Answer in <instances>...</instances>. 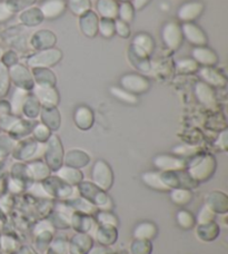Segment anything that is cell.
I'll return each mask as SVG.
<instances>
[{
    "mask_svg": "<svg viewBox=\"0 0 228 254\" xmlns=\"http://www.w3.org/2000/svg\"><path fill=\"white\" fill-rule=\"evenodd\" d=\"M216 170V160L213 155L195 156L188 165V175L195 182H205L212 178Z\"/></svg>",
    "mask_w": 228,
    "mask_h": 254,
    "instance_id": "cell-1",
    "label": "cell"
},
{
    "mask_svg": "<svg viewBox=\"0 0 228 254\" xmlns=\"http://www.w3.org/2000/svg\"><path fill=\"white\" fill-rule=\"evenodd\" d=\"M46 164L48 165L50 171L57 172L62 166L65 151H63L60 137L56 134H52L49 139L45 144L44 151Z\"/></svg>",
    "mask_w": 228,
    "mask_h": 254,
    "instance_id": "cell-2",
    "label": "cell"
},
{
    "mask_svg": "<svg viewBox=\"0 0 228 254\" xmlns=\"http://www.w3.org/2000/svg\"><path fill=\"white\" fill-rule=\"evenodd\" d=\"M62 60V52L58 48H50L37 52L27 60V65L30 68H50L56 66Z\"/></svg>",
    "mask_w": 228,
    "mask_h": 254,
    "instance_id": "cell-3",
    "label": "cell"
},
{
    "mask_svg": "<svg viewBox=\"0 0 228 254\" xmlns=\"http://www.w3.org/2000/svg\"><path fill=\"white\" fill-rule=\"evenodd\" d=\"M91 178L96 187L106 192L114 184V173L111 165L106 161L98 160L95 162L91 171Z\"/></svg>",
    "mask_w": 228,
    "mask_h": 254,
    "instance_id": "cell-4",
    "label": "cell"
},
{
    "mask_svg": "<svg viewBox=\"0 0 228 254\" xmlns=\"http://www.w3.org/2000/svg\"><path fill=\"white\" fill-rule=\"evenodd\" d=\"M79 190L85 199H87L91 204H96L103 208V210H109L111 207V198L105 193V190L96 187L94 183L81 182L78 184Z\"/></svg>",
    "mask_w": 228,
    "mask_h": 254,
    "instance_id": "cell-5",
    "label": "cell"
},
{
    "mask_svg": "<svg viewBox=\"0 0 228 254\" xmlns=\"http://www.w3.org/2000/svg\"><path fill=\"white\" fill-rule=\"evenodd\" d=\"M10 80L16 85L17 88H21L24 90H33L35 87V81L31 75V71L25 65L17 63L16 65L8 68Z\"/></svg>",
    "mask_w": 228,
    "mask_h": 254,
    "instance_id": "cell-6",
    "label": "cell"
},
{
    "mask_svg": "<svg viewBox=\"0 0 228 254\" xmlns=\"http://www.w3.org/2000/svg\"><path fill=\"white\" fill-rule=\"evenodd\" d=\"M162 38L165 46L172 52L178 51L184 43L181 27L176 21H168L162 29Z\"/></svg>",
    "mask_w": 228,
    "mask_h": 254,
    "instance_id": "cell-7",
    "label": "cell"
},
{
    "mask_svg": "<svg viewBox=\"0 0 228 254\" xmlns=\"http://www.w3.org/2000/svg\"><path fill=\"white\" fill-rule=\"evenodd\" d=\"M120 87L134 95H140L148 92L150 81L145 76L135 72H129L120 77Z\"/></svg>",
    "mask_w": 228,
    "mask_h": 254,
    "instance_id": "cell-8",
    "label": "cell"
},
{
    "mask_svg": "<svg viewBox=\"0 0 228 254\" xmlns=\"http://www.w3.org/2000/svg\"><path fill=\"white\" fill-rule=\"evenodd\" d=\"M45 143H38L34 138H26L20 140L12 149V155L18 161H29L37 157L40 153V147Z\"/></svg>",
    "mask_w": 228,
    "mask_h": 254,
    "instance_id": "cell-9",
    "label": "cell"
},
{
    "mask_svg": "<svg viewBox=\"0 0 228 254\" xmlns=\"http://www.w3.org/2000/svg\"><path fill=\"white\" fill-rule=\"evenodd\" d=\"M43 187L50 197L67 198L72 194V189L69 184L63 182L59 178H54V176H49L46 179Z\"/></svg>",
    "mask_w": 228,
    "mask_h": 254,
    "instance_id": "cell-10",
    "label": "cell"
},
{
    "mask_svg": "<svg viewBox=\"0 0 228 254\" xmlns=\"http://www.w3.org/2000/svg\"><path fill=\"white\" fill-rule=\"evenodd\" d=\"M181 31L184 38L195 47L207 46L208 37L205 31L194 22H184L181 26Z\"/></svg>",
    "mask_w": 228,
    "mask_h": 254,
    "instance_id": "cell-11",
    "label": "cell"
},
{
    "mask_svg": "<svg viewBox=\"0 0 228 254\" xmlns=\"http://www.w3.org/2000/svg\"><path fill=\"white\" fill-rule=\"evenodd\" d=\"M129 51L141 57H148L155 51L154 38L149 34L138 33L133 38V43L129 46Z\"/></svg>",
    "mask_w": 228,
    "mask_h": 254,
    "instance_id": "cell-12",
    "label": "cell"
},
{
    "mask_svg": "<svg viewBox=\"0 0 228 254\" xmlns=\"http://www.w3.org/2000/svg\"><path fill=\"white\" fill-rule=\"evenodd\" d=\"M57 44V36L54 31L49 29H42L36 31L30 38V46L35 51H46V49L54 48Z\"/></svg>",
    "mask_w": 228,
    "mask_h": 254,
    "instance_id": "cell-13",
    "label": "cell"
},
{
    "mask_svg": "<svg viewBox=\"0 0 228 254\" xmlns=\"http://www.w3.org/2000/svg\"><path fill=\"white\" fill-rule=\"evenodd\" d=\"M153 162L154 165L163 172L182 171L187 166V162L184 158L172 155H165V154L155 156Z\"/></svg>",
    "mask_w": 228,
    "mask_h": 254,
    "instance_id": "cell-14",
    "label": "cell"
},
{
    "mask_svg": "<svg viewBox=\"0 0 228 254\" xmlns=\"http://www.w3.org/2000/svg\"><path fill=\"white\" fill-rule=\"evenodd\" d=\"M98 22L99 17L97 12L91 9L78 17L79 29L88 38H94L98 35Z\"/></svg>",
    "mask_w": 228,
    "mask_h": 254,
    "instance_id": "cell-15",
    "label": "cell"
},
{
    "mask_svg": "<svg viewBox=\"0 0 228 254\" xmlns=\"http://www.w3.org/2000/svg\"><path fill=\"white\" fill-rule=\"evenodd\" d=\"M205 4L202 1H187L182 3L177 10V17L182 22H193L204 12Z\"/></svg>",
    "mask_w": 228,
    "mask_h": 254,
    "instance_id": "cell-16",
    "label": "cell"
},
{
    "mask_svg": "<svg viewBox=\"0 0 228 254\" xmlns=\"http://www.w3.org/2000/svg\"><path fill=\"white\" fill-rule=\"evenodd\" d=\"M44 19L54 20L61 17L67 10L66 0H46L39 7Z\"/></svg>",
    "mask_w": 228,
    "mask_h": 254,
    "instance_id": "cell-17",
    "label": "cell"
},
{
    "mask_svg": "<svg viewBox=\"0 0 228 254\" xmlns=\"http://www.w3.org/2000/svg\"><path fill=\"white\" fill-rule=\"evenodd\" d=\"M191 58L203 67H213L218 63L217 54L207 46L194 47L191 49Z\"/></svg>",
    "mask_w": 228,
    "mask_h": 254,
    "instance_id": "cell-18",
    "label": "cell"
},
{
    "mask_svg": "<svg viewBox=\"0 0 228 254\" xmlns=\"http://www.w3.org/2000/svg\"><path fill=\"white\" fill-rule=\"evenodd\" d=\"M33 92L34 96H36L42 105L57 106L60 101V96L56 87H44V86L35 85Z\"/></svg>",
    "mask_w": 228,
    "mask_h": 254,
    "instance_id": "cell-19",
    "label": "cell"
},
{
    "mask_svg": "<svg viewBox=\"0 0 228 254\" xmlns=\"http://www.w3.org/2000/svg\"><path fill=\"white\" fill-rule=\"evenodd\" d=\"M39 116L43 124L47 126L50 130H57L61 125L60 112L58 111L57 106L42 105Z\"/></svg>",
    "mask_w": 228,
    "mask_h": 254,
    "instance_id": "cell-20",
    "label": "cell"
},
{
    "mask_svg": "<svg viewBox=\"0 0 228 254\" xmlns=\"http://www.w3.org/2000/svg\"><path fill=\"white\" fill-rule=\"evenodd\" d=\"M74 121L79 129L88 130L95 123V114L89 106L80 105L75 110Z\"/></svg>",
    "mask_w": 228,
    "mask_h": 254,
    "instance_id": "cell-21",
    "label": "cell"
},
{
    "mask_svg": "<svg viewBox=\"0 0 228 254\" xmlns=\"http://www.w3.org/2000/svg\"><path fill=\"white\" fill-rule=\"evenodd\" d=\"M198 74L204 83L212 86V87L223 88L227 85V79L224 75L213 67H202L198 69Z\"/></svg>",
    "mask_w": 228,
    "mask_h": 254,
    "instance_id": "cell-22",
    "label": "cell"
},
{
    "mask_svg": "<svg viewBox=\"0 0 228 254\" xmlns=\"http://www.w3.org/2000/svg\"><path fill=\"white\" fill-rule=\"evenodd\" d=\"M31 75L36 86H44V87H56L57 77L50 68H31Z\"/></svg>",
    "mask_w": 228,
    "mask_h": 254,
    "instance_id": "cell-23",
    "label": "cell"
},
{
    "mask_svg": "<svg viewBox=\"0 0 228 254\" xmlns=\"http://www.w3.org/2000/svg\"><path fill=\"white\" fill-rule=\"evenodd\" d=\"M195 95L198 101L207 107H214L216 105V95L212 86L204 81H198L195 85Z\"/></svg>",
    "mask_w": 228,
    "mask_h": 254,
    "instance_id": "cell-24",
    "label": "cell"
},
{
    "mask_svg": "<svg viewBox=\"0 0 228 254\" xmlns=\"http://www.w3.org/2000/svg\"><path fill=\"white\" fill-rule=\"evenodd\" d=\"M44 16L39 7H30L19 13V21L26 27H37L44 21Z\"/></svg>",
    "mask_w": 228,
    "mask_h": 254,
    "instance_id": "cell-25",
    "label": "cell"
},
{
    "mask_svg": "<svg viewBox=\"0 0 228 254\" xmlns=\"http://www.w3.org/2000/svg\"><path fill=\"white\" fill-rule=\"evenodd\" d=\"M206 206L215 213H226L228 208V198L226 194L215 190L209 193L206 197Z\"/></svg>",
    "mask_w": 228,
    "mask_h": 254,
    "instance_id": "cell-26",
    "label": "cell"
},
{
    "mask_svg": "<svg viewBox=\"0 0 228 254\" xmlns=\"http://www.w3.org/2000/svg\"><path fill=\"white\" fill-rule=\"evenodd\" d=\"M93 247V239L85 234H77L72 238L69 244L70 254H87Z\"/></svg>",
    "mask_w": 228,
    "mask_h": 254,
    "instance_id": "cell-27",
    "label": "cell"
},
{
    "mask_svg": "<svg viewBox=\"0 0 228 254\" xmlns=\"http://www.w3.org/2000/svg\"><path fill=\"white\" fill-rule=\"evenodd\" d=\"M63 162L67 166L80 169V167H84L88 164L90 162V157L87 153L80 151V149H71V151L65 154Z\"/></svg>",
    "mask_w": 228,
    "mask_h": 254,
    "instance_id": "cell-28",
    "label": "cell"
},
{
    "mask_svg": "<svg viewBox=\"0 0 228 254\" xmlns=\"http://www.w3.org/2000/svg\"><path fill=\"white\" fill-rule=\"evenodd\" d=\"M27 173L34 181H45L50 176V169L43 161H34L27 164Z\"/></svg>",
    "mask_w": 228,
    "mask_h": 254,
    "instance_id": "cell-29",
    "label": "cell"
},
{
    "mask_svg": "<svg viewBox=\"0 0 228 254\" xmlns=\"http://www.w3.org/2000/svg\"><path fill=\"white\" fill-rule=\"evenodd\" d=\"M57 175L59 179L69 185H78L84 179V175L79 171V169H75V167H70L67 165L61 166L57 171Z\"/></svg>",
    "mask_w": 228,
    "mask_h": 254,
    "instance_id": "cell-30",
    "label": "cell"
},
{
    "mask_svg": "<svg viewBox=\"0 0 228 254\" xmlns=\"http://www.w3.org/2000/svg\"><path fill=\"white\" fill-rule=\"evenodd\" d=\"M96 9L102 18L117 19L118 17V2L116 0H97Z\"/></svg>",
    "mask_w": 228,
    "mask_h": 254,
    "instance_id": "cell-31",
    "label": "cell"
},
{
    "mask_svg": "<svg viewBox=\"0 0 228 254\" xmlns=\"http://www.w3.org/2000/svg\"><path fill=\"white\" fill-rule=\"evenodd\" d=\"M36 123H34L33 121H28V120H18L16 122V124L13 125L9 133H10V136L12 139H20L26 137L27 135L31 134Z\"/></svg>",
    "mask_w": 228,
    "mask_h": 254,
    "instance_id": "cell-32",
    "label": "cell"
},
{
    "mask_svg": "<svg viewBox=\"0 0 228 254\" xmlns=\"http://www.w3.org/2000/svg\"><path fill=\"white\" fill-rule=\"evenodd\" d=\"M141 180L143 182L147 185L148 188L153 189L155 190H159V192H167L171 189L163 182L161 178V172H147L141 175Z\"/></svg>",
    "mask_w": 228,
    "mask_h": 254,
    "instance_id": "cell-33",
    "label": "cell"
},
{
    "mask_svg": "<svg viewBox=\"0 0 228 254\" xmlns=\"http://www.w3.org/2000/svg\"><path fill=\"white\" fill-rule=\"evenodd\" d=\"M157 235V226L152 222H141L137 224L134 230V237L138 240H150L155 239Z\"/></svg>",
    "mask_w": 228,
    "mask_h": 254,
    "instance_id": "cell-34",
    "label": "cell"
},
{
    "mask_svg": "<svg viewBox=\"0 0 228 254\" xmlns=\"http://www.w3.org/2000/svg\"><path fill=\"white\" fill-rule=\"evenodd\" d=\"M40 110H42V104L38 101L34 95H28L26 98L24 106H22V113L27 119L35 120L37 119L40 114Z\"/></svg>",
    "mask_w": 228,
    "mask_h": 254,
    "instance_id": "cell-35",
    "label": "cell"
},
{
    "mask_svg": "<svg viewBox=\"0 0 228 254\" xmlns=\"http://www.w3.org/2000/svg\"><path fill=\"white\" fill-rule=\"evenodd\" d=\"M196 233H197L198 238L200 240L209 242L217 238L218 233H220V228H218V225L215 223V222H213V221L207 222V223L199 224L197 231H196Z\"/></svg>",
    "mask_w": 228,
    "mask_h": 254,
    "instance_id": "cell-36",
    "label": "cell"
},
{
    "mask_svg": "<svg viewBox=\"0 0 228 254\" xmlns=\"http://www.w3.org/2000/svg\"><path fill=\"white\" fill-rule=\"evenodd\" d=\"M96 237H97V241L102 246H111V244L115 243L117 240V231L115 226L103 225L98 229Z\"/></svg>",
    "mask_w": 228,
    "mask_h": 254,
    "instance_id": "cell-37",
    "label": "cell"
},
{
    "mask_svg": "<svg viewBox=\"0 0 228 254\" xmlns=\"http://www.w3.org/2000/svg\"><path fill=\"white\" fill-rule=\"evenodd\" d=\"M28 92L24 90L21 88H16L15 92H13L10 107H11V113L15 116H19L22 113V106H24L26 98L28 97Z\"/></svg>",
    "mask_w": 228,
    "mask_h": 254,
    "instance_id": "cell-38",
    "label": "cell"
},
{
    "mask_svg": "<svg viewBox=\"0 0 228 254\" xmlns=\"http://www.w3.org/2000/svg\"><path fill=\"white\" fill-rule=\"evenodd\" d=\"M109 92L119 102L128 104V105H136V104H138V97H137V95L127 92L124 88L113 86V87L109 88Z\"/></svg>",
    "mask_w": 228,
    "mask_h": 254,
    "instance_id": "cell-39",
    "label": "cell"
},
{
    "mask_svg": "<svg viewBox=\"0 0 228 254\" xmlns=\"http://www.w3.org/2000/svg\"><path fill=\"white\" fill-rule=\"evenodd\" d=\"M171 198L172 203L177 204V205H187L193 198V194L187 189H172L171 192Z\"/></svg>",
    "mask_w": 228,
    "mask_h": 254,
    "instance_id": "cell-40",
    "label": "cell"
},
{
    "mask_svg": "<svg viewBox=\"0 0 228 254\" xmlns=\"http://www.w3.org/2000/svg\"><path fill=\"white\" fill-rule=\"evenodd\" d=\"M128 57L131 65L139 71L149 72L152 69V64H150L148 57H141L131 51H128Z\"/></svg>",
    "mask_w": 228,
    "mask_h": 254,
    "instance_id": "cell-41",
    "label": "cell"
},
{
    "mask_svg": "<svg viewBox=\"0 0 228 254\" xmlns=\"http://www.w3.org/2000/svg\"><path fill=\"white\" fill-rule=\"evenodd\" d=\"M135 17V9L130 1L118 2V19L130 24L134 20Z\"/></svg>",
    "mask_w": 228,
    "mask_h": 254,
    "instance_id": "cell-42",
    "label": "cell"
},
{
    "mask_svg": "<svg viewBox=\"0 0 228 254\" xmlns=\"http://www.w3.org/2000/svg\"><path fill=\"white\" fill-rule=\"evenodd\" d=\"M67 7L76 16H80L91 9V0H68Z\"/></svg>",
    "mask_w": 228,
    "mask_h": 254,
    "instance_id": "cell-43",
    "label": "cell"
},
{
    "mask_svg": "<svg viewBox=\"0 0 228 254\" xmlns=\"http://www.w3.org/2000/svg\"><path fill=\"white\" fill-rule=\"evenodd\" d=\"M176 69L180 74H193V72L198 71L199 65L193 58H184V60H178L176 62Z\"/></svg>",
    "mask_w": 228,
    "mask_h": 254,
    "instance_id": "cell-44",
    "label": "cell"
},
{
    "mask_svg": "<svg viewBox=\"0 0 228 254\" xmlns=\"http://www.w3.org/2000/svg\"><path fill=\"white\" fill-rule=\"evenodd\" d=\"M98 34L104 38H112L115 35V20L100 18L98 22Z\"/></svg>",
    "mask_w": 228,
    "mask_h": 254,
    "instance_id": "cell-45",
    "label": "cell"
},
{
    "mask_svg": "<svg viewBox=\"0 0 228 254\" xmlns=\"http://www.w3.org/2000/svg\"><path fill=\"white\" fill-rule=\"evenodd\" d=\"M71 224L79 232H88L91 228V220L90 217L78 213V214H75L72 216Z\"/></svg>",
    "mask_w": 228,
    "mask_h": 254,
    "instance_id": "cell-46",
    "label": "cell"
},
{
    "mask_svg": "<svg viewBox=\"0 0 228 254\" xmlns=\"http://www.w3.org/2000/svg\"><path fill=\"white\" fill-rule=\"evenodd\" d=\"M10 76H9L8 68L0 63V97L6 96L10 88Z\"/></svg>",
    "mask_w": 228,
    "mask_h": 254,
    "instance_id": "cell-47",
    "label": "cell"
},
{
    "mask_svg": "<svg viewBox=\"0 0 228 254\" xmlns=\"http://www.w3.org/2000/svg\"><path fill=\"white\" fill-rule=\"evenodd\" d=\"M31 134L34 136V139L37 140L38 143H46L52 136V130H50L47 126L43 123L36 124Z\"/></svg>",
    "mask_w": 228,
    "mask_h": 254,
    "instance_id": "cell-48",
    "label": "cell"
},
{
    "mask_svg": "<svg viewBox=\"0 0 228 254\" xmlns=\"http://www.w3.org/2000/svg\"><path fill=\"white\" fill-rule=\"evenodd\" d=\"M176 219H177V223H178V225L181 229L189 230L195 225V217L188 211H185V210L179 211L177 213Z\"/></svg>",
    "mask_w": 228,
    "mask_h": 254,
    "instance_id": "cell-49",
    "label": "cell"
},
{
    "mask_svg": "<svg viewBox=\"0 0 228 254\" xmlns=\"http://www.w3.org/2000/svg\"><path fill=\"white\" fill-rule=\"evenodd\" d=\"M37 0H6L7 6L10 10L16 13V12H21L25 9H28L30 7H33L36 3Z\"/></svg>",
    "mask_w": 228,
    "mask_h": 254,
    "instance_id": "cell-50",
    "label": "cell"
},
{
    "mask_svg": "<svg viewBox=\"0 0 228 254\" xmlns=\"http://www.w3.org/2000/svg\"><path fill=\"white\" fill-rule=\"evenodd\" d=\"M152 243L148 240H138L133 242L130 248L131 254H150L152 253Z\"/></svg>",
    "mask_w": 228,
    "mask_h": 254,
    "instance_id": "cell-51",
    "label": "cell"
},
{
    "mask_svg": "<svg viewBox=\"0 0 228 254\" xmlns=\"http://www.w3.org/2000/svg\"><path fill=\"white\" fill-rule=\"evenodd\" d=\"M115 34H117L119 37L127 39L130 37L131 35V29L129 27V24L122 21L120 19H115Z\"/></svg>",
    "mask_w": 228,
    "mask_h": 254,
    "instance_id": "cell-52",
    "label": "cell"
},
{
    "mask_svg": "<svg viewBox=\"0 0 228 254\" xmlns=\"http://www.w3.org/2000/svg\"><path fill=\"white\" fill-rule=\"evenodd\" d=\"M70 205L76 207L77 210L83 211L86 213H93L94 211H96V206L94 205V204H91L90 202H88L87 199H85V198L75 199L74 202L70 203Z\"/></svg>",
    "mask_w": 228,
    "mask_h": 254,
    "instance_id": "cell-53",
    "label": "cell"
},
{
    "mask_svg": "<svg viewBox=\"0 0 228 254\" xmlns=\"http://www.w3.org/2000/svg\"><path fill=\"white\" fill-rule=\"evenodd\" d=\"M98 221L102 223L103 225H112V226H117L118 224V221H117V217L112 214V213L106 212V211H103L98 213Z\"/></svg>",
    "mask_w": 228,
    "mask_h": 254,
    "instance_id": "cell-54",
    "label": "cell"
},
{
    "mask_svg": "<svg viewBox=\"0 0 228 254\" xmlns=\"http://www.w3.org/2000/svg\"><path fill=\"white\" fill-rule=\"evenodd\" d=\"M214 217H215L214 212L211 210V208L205 205L200 208L197 216V222L198 224H204V223H207V222H212L214 220Z\"/></svg>",
    "mask_w": 228,
    "mask_h": 254,
    "instance_id": "cell-55",
    "label": "cell"
},
{
    "mask_svg": "<svg viewBox=\"0 0 228 254\" xmlns=\"http://www.w3.org/2000/svg\"><path fill=\"white\" fill-rule=\"evenodd\" d=\"M18 61H19V58H18V55L13 51H9L7 53H4L1 56V64L7 68L16 65Z\"/></svg>",
    "mask_w": 228,
    "mask_h": 254,
    "instance_id": "cell-56",
    "label": "cell"
},
{
    "mask_svg": "<svg viewBox=\"0 0 228 254\" xmlns=\"http://www.w3.org/2000/svg\"><path fill=\"white\" fill-rule=\"evenodd\" d=\"M68 252V246L67 242L63 240H57L55 241L52 249H49L48 254H67Z\"/></svg>",
    "mask_w": 228,
    "mask_h": 254,
    "instance_id": "cell-57",
    "label": "cell"
},
{
    "mask_svg": "<svg viewBox=\"0 0 228 254\" xmlns=\"http://www.w3.org/2000/svg\"><path fill=\"white\" fill-rule=\"evenodd\" d=\"M19 120L15 115H2L1 119H0V127L4 130H10L11 127L16 124V122Z\"/></svg>",
    "mask_w": 228,
    "mask_h": 254,
    "instance_id": "cell-58",
    "label": "cell"
},
{
    "mask_svg": "<svg viewBox=\"0 0 228 254\" xmlns=\"http://www.w3.org/2000/svg\"><path fill=\"white\" fill-rule=\"evenodd\" d=\"M13 15H15V13L8 8L6 2H0V24L8 21Z\"/></svg>",
    "mask_w": 228,
    "mask_h": 254,
    "instance_id": "cell-59",
    "label": "cell"
},
{
    "mask_svg": "<svg viewBox=\"0 0 228 254\" xmlns=\"http://www.w3.org/2000/svg\"><path fill=\"white\" fill-rule=\"evenodd\" d=\"M217 146H220V148H222L223 151H226L227 149V144H228V138H227V130L222 131L220 137L217 139Z\"/></svg>",
    "mask_w": 228,
    "mask_h": 254,
    "instance_id": "cell-60",
    "label": "cell"
},
{
    "mask_svg": "<svg viewBox=\"0 0 228 254\" xmlns=\"http://www.w3.org/2000/svg\"><path fill=\"white\" fill-rule=\"evenodd\" d=\"M152 1V0H131V4L135 9V11L143 10V9L147 6V4Z\"/></svg>",
    "mask_w": 228,
    "mask_h": 254,
    "instance_id": "cell-61",
    "label": "cell"
},
{
    "mask_svg": "<svg viewBox=\"0 0 228 254\" xmlns=\"http://www.w3.org/2000/svg\"><path fill=\"white\" fill-rule=\"evenodd\" d=\"M11 113V107H10V103H8L6 101H1L0 102V114L1 115H8Z\"/></svg>",
    "mask_w": 228,
    "mask_h": 254,
    "instance_id": "cell-62",
    "label": "cell"
},
{
    "mask_svg": "<svg viewBox=\"0 0 228 254\" xmlns=\"http://www.w3.org/2000/svg\"><path fill=\"white\" fill-rule=\"evenodd\" d=\"M17 254H30V253H29V251L27 250V249L25 248V249H21V250L19 251V253H17Z\"/></svg>",
    "mask_w": 228,
    "mask_h": 254,
    "instance_id": "cell-63",
    "label": "cell"
},
{
    "mask_svg": "<svg viewBox=\"0 0 228 254\" xmlns=\"http://www.w3.org/2000/svg\"><path fill=\"white\" fill-rule=\"evenodd\" d=\"M117 2H125V1H131V0H116Z\"/></svg>",
    "mask_w": 228,
    "mask_h": 254,
    "instance_id": "cell-64",
    "label": "cell"
}]
</instances>
